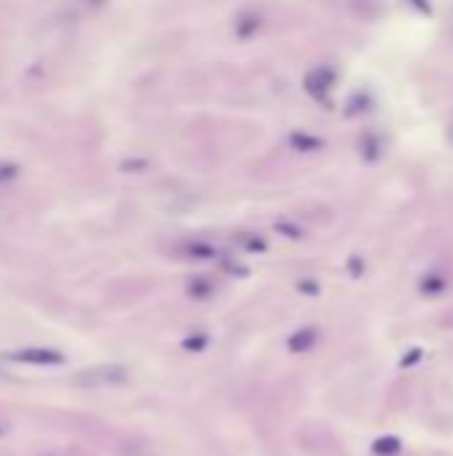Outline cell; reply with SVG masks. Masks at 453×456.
<instances>
[{
  "label": "cell",
  "instance_id": "cell-1",
  "mask_svg": "<svg viewBox=\"0 0 453 456\" xmlns=\"http://www.w3.org/2000/svg\"><path fill=\"white\" fill-rule=\"evenodd\" d=\"M14 360L38 363V366H54V363H62L65 358H62L56 349H19V352L14 355Z\"/></svg>",
  "mask_w": 453,
  "mask_h": 456
},
{
  "label": "cell",
  "instance_id": "cell-2",
  "mask_svg": "<svg viewBox=\"0 0 453 456\" xmlns=\"http://www.w3.org/2000/svg\"><path fill=\"white\" fill-rule=\"evenodd\" d=\"M373 451L382 456H392L400 451V440L397 437H382V440H376L373 443Z\"/></svg>",
  "mask_w": 453,
  "mask_h": 456
},
{
  "label": "cell",
  "instance_id": "cell-3",
  "mask_svg": "<svg viewBox=\"0 0 453 456\" xmlns=\"http://www.w3.org/2000/svg\"><path fill=\"white\" fill-rule=\"evenodd\" d=\"M312 342H315V334H304V336L299 334L296 339H291V349H294V352H302V349H307Z\"/></svg>",
  "mask_w": 453,
  "mask_h": 456
}]
</instances>
